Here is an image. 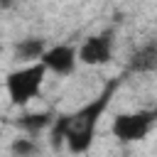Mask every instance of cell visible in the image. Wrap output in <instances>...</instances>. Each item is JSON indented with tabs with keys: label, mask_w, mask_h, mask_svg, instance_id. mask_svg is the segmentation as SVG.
<instances>
[{
	"label": "cell",
	"mask_w": 157,
	"mask_h": 157,
	"mask_svg": "<svg viewBox=\"0 0 157 157\" xmlns=\"http://www.w3.org/2000/svg\"><path fill=\"white\" fill-rule=\"evenodd\" d=\"M34 150H37V145L32 142V137H15L10 145V152H15V155H32Z\"/></svg>",
	"instance_id": "cell-9"
},
{
	"label": "cell",
	"mask_w": 157,
	"mask_h": 157,
	"mask_svg": "<svg viewBox=\"0 0 157 157\" xmlns=\"http://www.w3.org/2000/svg\"><path fill=\"white\" fill-rule=\"evenodd\" d=\"M157 110L155 108H142V110H130V113H118L110 123V132L118 142H140L150 135L155 128Z\"/></svg>",
	"instance_id": "cell-3"
},
{
	"label": "cell",
	"mask_w": 157,
	"mask_h": 157,
	"mask_svg": "<svg viewBox=\"0 0 157 157\" xmlns=\"http://www.w3.org/2000/svg\"><path fill=\"white\" fill-rule=\"evenodd\" d=\"M115 81L96 98H91L88 103H83L81 108L71 110V113H61V115H54L52 125H49V142L54 150H59L61 145H66L69 152L74 155H83L91 150L93 140H96V128H98V120L101 115L105 113L108 103H110V96L115 91Z\"/></svg>",
	"instance_id": "cell-1"
},
{
	"label": "cell",
	"mask_w": 157,
	"mask_h": 157,
	"mask_svg": "<svg viewBox=\"0 0 157 157\" xmlns=\"http://www.w3.org/2000/svg\"><path fill=\"white\" fill-rule=\"evenodd\" d=\"M10 5H12V0H0V7H2V10H5V7H10Z\"/></svg>",
	"instance_id": "cell-10"
},
{
	"label": "cell",
	"mask_w": 157,
	"mask_h": 157,
	"mask_svg": "<svg viewBox=\"0 0 157 157\" xmlns=\"http://www.w3.org/2000/svg\"><path fill=\"white\" fill-rule=\"evenodd\" d=\"M157 69V47L155 42H147L145 47H140L132 59H130V71H137V74H150Z\"/></svg>",
	"instance_id": "cell-7"
},
{
	"label": "cell",
	"mask_w": 157,
	"mask_h": 157,
	"mask_svg": "<svg viewBox=\"0 0 157 157\" xmlns=\"http://www.w3.org/2000/svg\"><path fill=\"white\" fill-rule=\"evenodd\" d=\"M44 49H47V39H42V37H25V39L12 44V59L22 61V64L39 61Z\"/></svg>",
	"instance_id": "cell-6"
},
{
	"label": "cell",
	"mask_w": 157,
	"mask_h": 157,
	"mask_svg": "<svg viewBox=\"0 0 157 157\" xmlns=\"http://www.w3.org/2000/svg\"><path fill=\"white\" fill-rule=\"evenodd\" d=\"M39 61L44 64L47 74H56V76H71L78 66L76 59V47L74 44H47V49L42 52Z\"/></svg>",
	"instance_id": "cell-5"
},
{
	"label": "cell",
	"mask_w": 157,
	"mask_h": 157,
	"mask_svg": "<svg viewBox=\"0 0 157 157\" xmlns=\"http://www.w3.org/2000/svg\"><path fill=\"white\" fill-rule=\"evenodd\" d=\"M52 120H54V113L52 110H42V113H25V115H20L15 125L20 130L29 132V135H37V132L47 130L52 125Z\"/></svg>",
	"instance_id": "cell-8"
},
{
	"label": "cell",
	"mask_w": 157,
	"mask_h": 157,
	"mask_svg": "<svg viewBox=\"0 0 157 157\" xmlns=\"http://www.w3.org/2000/svg\"><path fill=\"white\" fill-rule=\"evenodd\" d=\"M113 49H115L113 29H105L98 34H88L76 47V59L83 66H105L113 61Z\"/></svg>",
	"instance_id": "cell-4"
},
{
	"label": "cell",
	"mask_w": 157,
	"mask_h": 157,
	"mask_svg": "<svg viewBox=\"0 0 157 157\" xmlns=\"http://www.w3.org/2000/svg\"><path fill=\"white\" fill-rule=\"evenodd\" d=\"M44 78H47V69L42 61H29V64H22V66L7 71L5 91H7L10 103L17 108H25L27 103H32L42 93Z\"/></svg>",
	"instance_id": "cell-2"
}]
</instances>
